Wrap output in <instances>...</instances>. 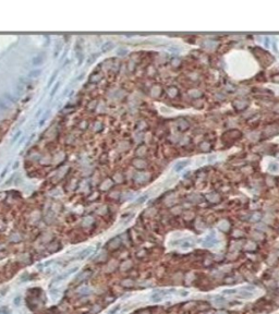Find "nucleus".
<instances>
[{"label": "nucleus", "mask_w": 279, "mask_h": 314, "mask_svg": "<svg viewBox=\"0 0 279 314\" xmlns=\"http://www.w3.org/2000/svg\"><path fill=\"white\" fill-rule=\"evenodd\" d=\"M120 309H121V306L119 305V304H118V305H115V306H113V308H111L110 310H109L108 314H116V313L118 312L119 310H120Z\"/></svg>", "instance_id": "nucleus-9"}, {"label": "nucleus", "mask_w": 279, "mask_h": 314, "mask_svg": "<svg viewBox=\"0 0 279 314\" xmlns=\"http://www.w3.org/2000/svg\"><path fill=\"white\" fill-rule=\"evenodd\" d=\"M217 314H227V313H225V312H219V313H217Z\"/></svg>", "instance_id": "nucleus-13"}, {"label": "nucleus", "mask_w": 279, "mask_h": 314, "mask_svg": "<svg viewBox=\"0 0 279 314\" xmlns=\"http://www.w3.org/2000/svg\"><path fill=\"white\" fill-rule=\"evenodd\" d=\"M238 292V289L235 288H232V289H224L222 290V293L224 295H235Z\"/></svg>", "instance_id": "nucleus-7"}, {"label": "nucleus", "mask_w": 279, "mask_h": 314, "mask_svg": "<svg viewBox=\"0 0 279 314\" xmlns=\"http://www.w3.org/2000/svg\"><path fill=\"white\" fill-rule=\"evenodd\" d=\"M193 247V241H184L181 243L182 249H191Z\"/></svg>", "instance_id": "nucleus-6"}, {"label": "nucleus", "mask_w": 279, "mask_h": 314, "mask_svg": "<svg viewBox=\"0 0 279 314\" xmlns=\"http://www.w3.org/2000/svg\"><path fill=\"white\" fill-rule=\"evenodd\" d=\"M163 297H164V296L161 295L160 291H157V292H155V293H153V295H152L151 301H152V302H154V303L161 302V301H163Z\"/></svg>", "instance_id": "nucleus-2"}, {"label": "nucleus", "mask_w": 279, "mask_h": 314, "mask_svg": "<svg viewBox=\"0 0 279 314\" xmlns=\"http://www.w3.org/2000/svg\"><path fill=\"white\" fill-rule=\"evenodd\" d=\"M219 226H220V228H221V229H224V230L228 229V224H227V222H221Z\"/></svg>", "instance_id": "nucleus-12"}, {"label": "nucleus", "mask_w": 279, "mask_h": 314, "mask_svg": "<svg viewBox=\"0 0 279 314\" xmlns=\"http://www.w3.org/2000/svg\"><path fill=\"white\" fill-rule=\"evenodd\" d=\"M268 170H269L270 173H277V171L279 170V164L273 163L271 165H269V168H268Z\"/></svg>", "instance_id": "nucleus-5"}, {"label": "nucleus", "mask_w": 279, "mask_h": 314, "mask_svg": "<svg viewBox=\"0 0 279 314\" xmlns=\"http://www.w3.org/2000/svg\"><path fill=\"white\" fill-rule=\"evenodd\" d=\"M278 47H279V38H278Z\"/></svg>", "instance_id": "nucleus-14"}, {"label": "nucleus", "mask_w": 279, "mask_h": 314, "mask_svg": "<svg viewBox=\"0 0 279 314\" xmlns=\"http://www.w3.org/2000/svg\"><path fill=\"white\" fill-rule=\"evenodd\" d=\"M190 161L189 160H183V161H180V163L178 164V167H177V170H180V169H182V168H184V167H186V165L189 164Z\"/></svg>", "instance_id": "nucleus-8"}, {"label": "nucleus", "mask_w": 279, "mask_h": 314, "mask_svg": "<svg viewBox=\"0 0 279 314\" xmlns=\"http://www.w3.org/2000/svg\"><path fill=\"white\" fill-rule=\"evenodd\" d=\"M226 302H227V301H226V299H225V298H221V297H218V298H216V299H214V303H215V305H217V306H222Z\"/></svg>", "instance_id": "nucleus-4"}, {"label": "nucleus", "mask_w": 279, "mask_h": 314, "mask_svg": "<svg viewBox=\"0 0 279 314\" xmlns=\"http://www.w3.org/2000/svg\"><path fill=\"white\" fill-rule=\"evenodd\" d=\"M217 243V238L215 236V232H212L210 235H207L205 237L204 241H203V245L205 248H212L214 244Z\"/></svg>", "instance_id": "nucleus-1"}, {"label": "nucleus", "mask_w": 279, "mask_h": 314, "mask_svg": "<svg viewBox=\"0 0 279 314\" xmlns=\"http://www.w3.org/2000/svg\"><path fill=\"white\" fill-rule=\"evenodd\" d=\"M88 251H90V250H85V251H83V252L81 253L80 255H78V259H80V260H82V259H84V257H86V255L88 254V253H87Z\"/></svg>", "instance_id": "nucleus-10"}, {"label": "nucleus", "mask_w": 279, "mask_h": 314, "mask_svg": "<svg viewBox=\"0 0 279 314\" xmlns=\"http://www.w3.org/2000/svg\"><path fill=\"white\" fill-rule=\"evenodd\" d=\"M240 296H241V298H245V299H251L253 297V293L251 292V291H248V290H244V289H242L240 291Z\"/></svg>", "instance_id": "nucleus-3"}, {"label": "nucleus", "mask_w": 279, "mask_h": 314, "mask_svg": "<svg viewBox=\"0 0 279 314\" xmlns=\"http://www.w3.org/2000/svg\"><path fill=\"white\" fill-rule=\"evenodd\" d=\"M179 293H180V296H181V297H187V296L190 295V292H189L187 290H180Z\"/></svg>", "instance_id": "nucleus-11"}]
</instances>
